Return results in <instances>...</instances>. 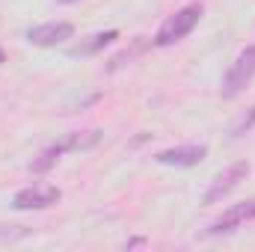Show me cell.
I'll list each match as a JSON object with an SVG mask.
<instances>
[{"label": "cell", "mask_w": 255, "mask_h": 252, "mask_svg": "<svg viewBox=\"0 0 255 252\" xmlns=\"http://www.w3.org/2000/svg\"><path fill=\"white\" fill-rule=\"evenodd\" d=\"M202 12H205L202 3H187V6H181L175 15H169V18L157 27L151 45H154V48H169V45L187 39L193 30H196V24L202 21Z\"/></svg>", "instance_id": "1"}, {"label": "cell", "mask_w": 255, "mask_h": 252, "mask_svg": "<svg viewBox=\"0 0 255 252\" xmlns=\"http://www.w3.org/2000/svg\"><path fill=\"white\" fill-rule=\"evenodd\" d=\"M253 77H255V48H244L235 57V63L229 65V71L223 74V86H220L223 98H238L253 83Z\"/></svg>", "instance_id": "2"}, {"label": "cell", "mask_w": 255, "mask_h": 252, "mask_svg": "<svg viewBox=\"0 0 255 252\" xmlns=\"http://www.w3.org/2000/svg\"><path fill=\"white\" fill-rule=\"evenodd\" d=\"M63 199L60 187L54 184H45V181H36V184H27L12 196V208L15 211H45L51 205H57Z\"/></svg>", "instance_id": "3"}, {"label": "cell", "mask_w": 255, "mask_h": 252, "mask_svg": "<svg viewBox=\"0 0 255 252\" xmlns=\"http://www.w3.org/2000/svg\"><path fill=\"white\" fill-rule=\"evenodd\" d=\"M247 175H250V163L247 160H238V163H232V166H226L214 181H211V187L205 193V205H217V202H223L232 190L241 187V181H247Z\"/></svg>", "instance_id": "4"}, {"label": "cell", "mask_w": 255, "mask_h": 252, "mask_svg": "<svg viewBox=\"0 0 255 252\" xmlns=\"http://www.w3.org/2000/svg\"><path fill=\"white\" fill-rule=\"evenodd\" d=\"M205 157H208V145H202V142H187V145H172V148L157 151V154H154V163H160V166H175V169H190V166H199Z\"/></svg>", "instance_id": "5"}, {"label": "cell", "mask_w": 255, "mask_h": 252, "mask_svg": "<svg viewBox=\"0 0 255 252\" xmlns=\"http://www.w3.org/2000/svg\"><path fill=\"white\" fill-rule=\"evenodd\" d=\"M74 36V24L71 21H48V24H39V27H30L27 30V42L36 45V48H57Z\"/></svg>", "instance_id": "6"}, {"label": "cell", "mask_w": 255, "mask_h": 252, "mask_svg": "<svg viewBox=\"0 0 255 252\" xmlns=\"http://www.w3.org/2000/svg\"><path fill=\"white\" fill-rule=\"evenodd\" d=\"M255 220V199H247V202H238L232 205L229 211H223L211 226H208V235H229L235 229H241L244 223Z\"/></svg>", "instance_id": "7"}, {"label": "cell", "mask_w": 255, "mask_h": 252, "mask_svg": "<svg viewBox=\"0 0 255 252\" xmlns=\"http://www.w3.org/2000/svg\"><path fill=\"white\" fill-rule=\"evenodd\" d=\"M119 39V30H104V33H95L89 36L86 42H77L74 48H68V57H92L98 51H104L107 45H113Z\"/></svg>", "instance_id": "8"}, {"label": "cell", "mask_w": 255, "mask_h": 252, "mask_svg": "<svg viewBox=\"0 0 255 252\" xmlns=\"http://www.w3.org/2000/svg\"><path fill=\"white\" fill-rule=\"evenodd\" d=\"M101 142V130H74V133H68L63 139L65 151H89V148H95Z\"/></svg>", "instance_id": "9"}, {"label": "cell", "mask_w": 255, "mask_h": 252, "mask_svg": "<svg viewBox=\"0 0 255 252\" xmlns=\"http://www.w3.org/2000/svg\"><path fill=\"white\" fill-rule=\"evenodd\" d=\"M63 154H65V145H63V139H60V142L48 145V148H45V151H42V154L30 163V172H48V169H51V166L63 157Z\"/></svg>", "instance_id": "10"}, {"label": "cell", "mask_w": 255, "mask_h": 252, "mask_svg": "<svg viewBox=\"0 0 255 252\" xmlns=\"http://www.w3.org/2000/svg\"><path fill=\"white\" fill-rule=\"evenodd\" d=\"M253 125H255V107H250V113L241 116L238 125H232V139H238V136H244L247 130H253Z\"/></svg>", "instance_id": "11"}, {"label": "cell", "mask_w": 255, "mask_h": 252, "mask_svg": "<svg viewBox=\"0 0 255 252\" xmlns=\"http://www.w3.org/2000/svg\"><path fill=\"white\" fill-rule=\"evenodd\" d=\"M133 247H145V241H142V238H136V241H128V250H133Z\"/></svg>", "instance_id": "12"}, {"label": "cell", "mask_w": 255, "mask_h": 252, "mask_svg": "<svg viewBox=\"0 0 255 252\" xmlns=\"http://www.w3.org/2000/svg\"><path fill=\"white\" fill-rule=\"evenodd\" d=\"M6 63V51H3V48H0V65Z\"/></svg>", "instance_id": "13"}, {"label": "cell", "mask_w": 255, "mask_h": 252, "mask_svg": "<svg viewBox=\"0 0 255 252\" xmlns=\"http://www.w3.org/2000/svg\"><path fill=\"white\" fill-rule=\"evenodd\" d=\"M57 3H77V0H57Z\"/></svg>", "instance_id": "14"}]
</instances>
